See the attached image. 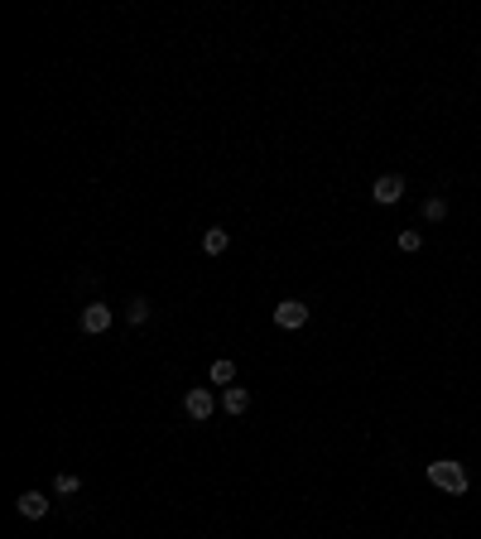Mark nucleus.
I'll list each match as a JSON object with an SVG mask.
<instances>
[{
	"instance_id": "f257e3e1",
	"label": "nucleus",
	"mask_w": 481,
	"mask_h": 539,
	"mask_svg": "<svg viewBox=\"0 0 481 539\" xmlns=\"http://www.w3.org/2000/svg\"><path fill=\"white\" fill-rule=\"evenodd\" d=\"M428 481L438 486V491H448V496H467V467L453 458H438V462H428Z\"/></svg>"
},
{
	"instance_id": "f03ea898",
	"label": "nucleus",
	"mask_w": 481,
	"mask_h": 539,
	"mask_svg": "<svg viewBox=\"0 0 481 539\" xmlns=\"http://www.w3.org/2000/svg\"><path fill=\"white\" fill-rule=\"evenodd\" d=\"M183 414H188V419H193V424L212 419V414H217V395H212L207 385H193V390L183 395Z\"/></svg>"
},
{
	"instance_id": "7ed1b4c3",
	"label": "nucleus",
	"mask_w": 481,
	"mask_h": 539,
	"mask_svg": "<svg viewBox=\"0 0 481 539\" xmlns=\"http://www.w3.org/2000/svg\"><path fill=\"white\" fill-rule=\"evenodd\" d=\"M275 323H280L284 333H299L303 323H308V303H299V299H280V303H275Z\"/></svg>"
},
{
	"instance_id": "20e7f679",
	"label": "nucleus",
	"mask_w": 481,
	"mask_h": 539,
	"mask_svg": "<svg viewBox=\"0 0 481 539\" xmlns=\"http://www.w3.org/2000/svg\"><path fill=\"white\" fill-rule=\"evenodd\" d=\"M371 198L381 202V207H395V202L404 198V179L400 174H381V179L371 183Z\"/></svg>"
},
{
	"instance_id": "39448f33",
	"label": "nucleus",
	"mask_w": 481,
	"mask_h": 539,
	"mask_svg": "<svg viewBox=\"0 0 481 539\" xmlns=\"http://www.w3.org/2000/svg\"><path fill=\"white\" fill-rule=\"evenodd\" d=\"M111 318H116V313H111L106 303H87V308H82V333H92V337H101V333L111 328Z\"/></svg>"
},
{
	"instance_id": "423d86ee",
	"label": "nucleus",
	"mask_w": 481,
	"mask_h": 539,
	"mask_svg": "<svg viewBox=\"0 0 481 539\" xmlns=\"http://www.w3.org/2000/svg\"><path fill=\"white\" fill-rule=\"evenodd\" d=\"M221 409H226V414H245V409H250V390H245V385H226V390H221Z\"/></svg>"
},
{
	"instance_id": "0eeeda50",
	"label": "nucleus",
	"mask_w": 481,
	"mask_h": 539,
	"mask_svg": "<svg viewBox=\"0 0 481 539\" xmlns=\"http://www.w3.org/2000/svg\"><path fill=\"white\" fill-rule=\"evenodd\" d=\"M15 511H20L24 520H43V511H48V496H43V491H24V496L15 501Z\"/></svg>"
},
{
	"instance_id": "6e6552de",
	"label": "nucleus",
	"mask_w": 481,
	"mask_h": 539,
	"mask_svg": "<svg viewBox=\"0 0 481 539\" xmlns=\"http://www.w3.org/2000/svg\"><path fill=\"white\" fill-rule=\"evenodd\" d=\"M226 246H231V231H221V226H207V231H202V251H207V256H221Z\"/></svg>"
},
{
	"instance_id": "1a4fd4ad",
	"label": "nucleus",
	"mask_w": 481,
	"mask_h": 539,
	"mask_svg": "<svg viewBox=\"0 0 481 539\" xmlns=\"http://www.w3.org/2000/svg\"><path fill=\"white\" fill-rule=\"evenodd\" d=\"M207 376H212V385H221V390H226V385L236 380V361L217 357V361H212V366H207Z\"/></svg>"
},
{
	"instance_id": "9d476101",
	"label": "nucleus",
	"mask_w": 481,
	"mask_h": 539,
	"mask_svg": "<svg viewBox=\"0 0 481 539\" xmlns=\"http://www.w3.org/2000/svg\"><path fill=\"white\" fill-rule=\"evenodd\" d=\"M125 323L144 328V323H149V299H130V303H125Z\"/></svg>"
},
{
	"instance_id": "9b49d317",
	"label": "nucleus",
	"mask_w": 481,
	"mask_h": 539,
	"mask_svg": "<svg viewBox=\"0 0 481 539\" xmlns=\"http://www.w3.org/2000/svg\"><path fill=\"white\" fill-rule=\"evenodd\" d=\"M53 491H58V496H78V491H82V477H73V472H58V477H53Z\"/></svg>"
},
{
	"instance_id": "f8f14e48",
	"label": "nucleus",
	"mask_w": 481,
	"mask_h": 539,
	"mask_svg": "<svg viewBox=\"0 0 481 539\" xmlns=\"http://www.w3.org/2000/svg\"><path fill=\"white\" fill-rule=\"evenodd\" d=\"M423 217L443 221V217H448V198H428V202H423Z\"/></svg>"
},
{
	"instance_id": "ddd939ff",
	"label": "nucleus",
	"mask_w": 481,
	"mask_h": 539,
	"mask_svg": "<svg viewBox=\"0 0 481 539\" xmlns=\"http://www.w3.org/2000/svg\"><path fill=\"white\" fill-rule=\"evenodd\" d=\"M419 246H423V236H419V231H400V251H409V256H414Z\"/></svg>"
}]
</instances>
